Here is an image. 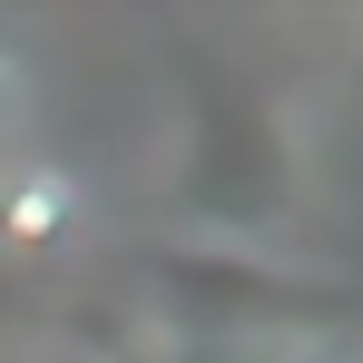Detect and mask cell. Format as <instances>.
Wrapping results in <instances>:
<instances>
[{"mask_svg": "<svg viewBox=\"0 0 363 363\" xmlns=\"http://www.w3.org/2000/svg\"><path fill=\"white\" fill-rule=\"evenodd\" d=\"M79 226V186L60 167H20V177L0 186V236L10 245H60Z\"/></svg>", "mask_w": 363, "mask_h": 363, "instance_id": "obj_1", "label": "cell"}, {"mask_svg": "<svg viewBox=\"0 0 363 363\" xmlns=\"http://www.w3.org/2000/svg\"><path fill=\"white\" fill-rule=\"evenodd\" d=\"M20 128H30V69L0 50V147H20Z\"/></svg>", "mask_w": 363, "mask_h": 363, "instance_id": "obj_2", "label": "cell"}]
</instances>
